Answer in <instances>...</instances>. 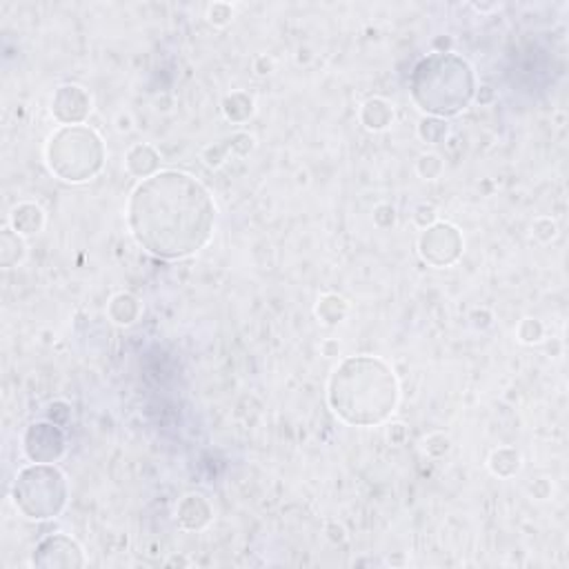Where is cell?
<instances>
[{
	"mask_svg": "<svg viewBox=\"0 0 569 569\" xmlns=\"http://www.w3.org/2000/svg\"><path fill=\"white\" fill-rule=\"evenodd\" d=\"M213 218L209 191L180 171H162L142 180L129 202L136 240L162 258L198 251L213 231Z\"/></svg>",
	"mask_w": 569,
	"mask_h": 569,
	"instance_id": "6da1fadb",
	"label": "cell"
}]
</instances>
